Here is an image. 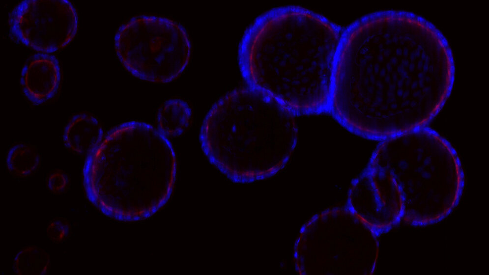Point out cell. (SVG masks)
<instances>
[{
    "instance_id": "cell-4",
    "label": "cell",
    "mask_w": 489,
    "mask_h": 275,
    "mask_svg": "<svg viewBox=\"0 0 489 275\" xmlns=\"http://www.w3.org/2000/svg\"><path fill=\"white\" fill-rule=\"evenodd\" d=\"M11 31L20 41L51 53L66 46L78 27L75 7L66 0H24L11 13Z\"/></svg>"
},
{
    "instance_id": "cell-10",
    "label": "cell",
    "mask_w": 489,
    "mask_h": 275,
    "mask_svg": "<svg viewBox=\"0 0 489 275\" xmlns=\"http://www.w3.org/2000/svg\"><path fill=\"white\" fill-rule=\"evenodd\" d=\"M70 225L66 220L57 219L52 221L47 228V234L52 240L61 241L68 235Z\"/></svg>"
},
{
    "instance_id": "cell-7",
    "label": "cell",
    "mask_w": 489,
    "mask_h": 275,
    "mask_svg": "<svg viewBox=\"0 0 489 275\" xmlns=\"http://www.w3.org/2000/svg\"><path fill=\"white\" fill-rule=\"evenodd\" d=\"M191 115V110L184 101L177 98L170 99L158 111V129L166 137L178 136L187 128Z\"/></svg>"
},
{
    "instance_id": "cell-6",
    "label": "cell",
    "mask_w": 489,
    "mask_h": 275,
    "mask_svg": "<svg viewBox=\"0 0 489 275\" xmlns=\"http://www.w3.org/2000/svg\"><path fill=\"white\" fill-rule=\"evenodd\" d=\"M103 131L98 120L87 113L75 115L66 125L63 135L66 146L79 154H91L103 139Z\"/></svg>"
},
{
    "instance_id": "cell-11",
    "label": "cell",
    "mask_w": 489,
    "mask_h": 275,
    "mask_svg": "<svg viewBox=\"0 0 489 275\" xmlns=\"http://www.w3.org/2000/svg\"><path fill=\"white\" fill-rule=\"evenodd\" d=\"M67 182L65 175L60 172L56 171L50 175L48 185L52 192H59L66 188Z\"/></svg>"
},
{
    "instance_id": "cell-1",
    "label": "cell",
    "mask_w": 489,
    "mask_h": 275,
    "mask_svg": "<svg viewBox=\"0 0 489 275\" xmlns=\"http://www.w3.org/2000/svg\"><path fill=\"white\" fill-rule=\"evenodd\" d=\"M343 32L326 18L300 6L271 9L243 35L239 50L242 75L291 111L328 110Z\"/></svg>"
},
{
    "instance_id": "cell-2",
    "label": "cell",
    "mask_w": 489,
    "mask_h": 275,
    "mask_svg": "<svg viewBox=\"0 0 489 275\" xmlns=\"http://www.w3.org/2000/svg\"><path fill=\"white\" fill-rule=\"evenodd\" d=\"M173 148L158 129L132 121L111 130L89 155L87 192L99 199L122 192H168L174 182Z\"/></svg>"
},
{
    "instance_id": "cell-5",
    "label": "cell",
    "mask_w": 489,
    "mask_h": 275,
    "mask_svg": "<svg viewBox=\"0 0 489 275\" xmlns=\"http://www.w3.org/2000/svg\"><path fill=\"white\" fill-rule=\"evenodd\" d=\"M60 80L57 57L47 53L34 55L23 67L21 84L25 96L32 103L41 104L56 93Z\"/></svg>"
},
{
    "instance_id": "cell-9",
    "label": "cell",
    "mask_w": 489,
    "mask_h": 275,
    "mask_svg": "<svg viewBox=\"0 0 489 275\" xmlns=\"http://www.w3.org/2000/svg\"><path fill=\"white\" fill-rule=\"evenodd\" d=\"M49 255L42 248L30 246L21 250L14 262V270L18 275H43L48 269Z\"/></svg>"
},
{
    "instance_id": "cell-8",
    "label": "cell",
    "mask_w": 489,
    "mask_h": 275,
    "mask_svg": "<svg viewBox=\"0 0 489 275\" xmlns=\"http://www.w3.org/2000/svg\"><path fill=\"white\" fill-rule=\"evenodd\" d=\"M40 159L36 148L27 143H19L12 147L6 157L9 171L20 177L30 175L39 166Z\"/></svg>"
},
{
    "instance_id": "cell-3",
    "label": "cell",
    "mask_w": 489,
    "mask_h": 275,
    "mask_svg": "<svg viewBox=\"0 0 489 275\" xmlns=\"http://www.w3.org/2000/svg\"><path fill=\"white\" fill-rule=\"evenodd\" d=\"M115 49L130 73L145 81L167 83L177 78L188 64L191 47L182 25L164 16H134L118 29Z\"/></svg>"
}]
</instances>
